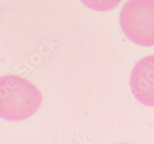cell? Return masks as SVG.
<instances>
[{"label":"cell","mask_w":154,"mask_h":144,"mask_svg":"<svg viewBox=\"0 0 154 144\" xmlns=\"http://www.w3.org/2000/svg\"><path fill=\"white\" fill-rule=\"evenodd\" d=\"M42 102L39 89L26 78L17 75L0 77V117L10 121L29 118Z\"/></svg>","instance_id":"6da1fadb"},{"label":"cell","mask_w":154,"mask_h":144,"mask_svg":"<svg viewBox=\"0 0 154 144\" xmlns=\"http://www.w3.org/2000/svg\"><path fill=\"white\" fill-rule=\"evenodd\" d=\"M122 30L130 41L154 46V0H129L119 16Z\"/></svg>","instance_id":"7a4b0ae2"},{"label":"cell","mask_w":154,"mask_h":144,"mask_svg":"<svg viewBox=\"0 0 154 144\" xmlns=\"http://www.w3.org/2000/svg\"><path fill=\"white\" fill-rule=\"evenodd\" d=\"M130 87L141 104L154 107V54L145 56L133 68Z\"/></svg>","instance_id":"3957f363"},{"label":"cell","mask_w":154,"mask_h":144,"mask_svg":"<svg viewBox=\"0 0 154 144\" xmlns=\"http://www.w3.org/2000/svg\"><path fill=\"white\" fill-rule=\"evenodd\" d=\"M89 9L97 12H107L115 9L122 0H81Z\"/></svg>","instance_id":"277c9868"}]
</instances>
